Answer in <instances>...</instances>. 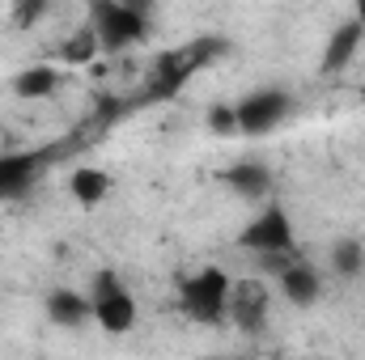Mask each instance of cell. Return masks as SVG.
<instances>
[{
	"instance_id": "cell-1",
	"label": "cell",
	"mask_w": 365,
	"mask_h": 360,
	"mask_svg": "<svg viewBox=\"0 0 365 360\" xmlns=\"http://www.w3.org/2000/svg\"><path fill=\"white\" fill-rule=\"evenodd\" d=\"M230 271L221 268H200L195 275H187L179 284V305L187 318L204 322V327H221L230 318Z\"/></svg>"
},
{
	"instance_id": "cell-2",
	"label": "cell",
	"mask_w": 365,
	"mask_h": 360,
	"mask_svg": "<svg viewBox=\"0 0 365 360\" xmlns=\"http://www.w3.org/2000/svg\"><path fill=\"white\" fill-rule=\"evenodd\" d=\"M90 26L102 51H128L149 38V17L128 9L123 0H90Z\"/></svg>"
},
{
	"instance_id": "cell-3",
	"label": "cell",
	"mask_w": 365,
	"mask_h": 360,
	"mask_svg": "<svg viewBox=\"0 0 365 360\" xmlns=\"http://www.w3.org/2000/svg\"><path fill=\"white\" fill-rule=\"evenodd\" d=\"M90 301H93V322H98L106 335H128V331L136 327V301H132L128 284H123L110 268L93 275Z\"/></svg>"
},
{
	"instance_id": "cell-4",
	"label": "cell",
	"mask_w": 365,
	"mask_h": 360,
	"mask_svg": "<svg viewBox=\"0 0 365 360\" xmlns=\"http://www.w3.org/2000/svg\"><path fill=\"white\" fill-rule=\"evenodd\" d=\"M289 93L284 90H251L234 110H238V132L242 136H268L276 123H284L289 115Z\"/></svg>"
},
{
	"instance_id": "cell-5",
	"label": "cell",
	"mask_w": 365,
	"mask_h": 360,
	"mask_svg": "<svg viewBox=\"0 0 365 360\" xmlns=\"http://www.w3.org/2000/svg\"><path fill=\"white\" fill-rule=\"evenodd\" d=\"M238 246L242 250H255V255H272V250H293V221L284 208H264L242 233H238Z\"/></svg>"
},
{
	"instance_id": "cell-6",
	"label": "cell",
	"mask_w": 365,
	"mask_h": 360,
	"mask_svg": "<svg viewBox=\"0 0 365 360\" xmlns=\"http://www.w3.org/2000/svg\"><path fill=\"white\" fill-rule=\"evenodd\" d=\"M272 309V292L264 280H238L230 288V322L238 331H264Z\"/></svg>"
},
{
	"instance_id": "cell-7",
	"label": "cell",
	"mask_w": 365,
	"mask_h": 360,
	"mask_svg": "<svg viewBox=\"0 0 365 360\" xmlns=\"http://www.w3.org/2000/svg\"><path fill=\"white\" fill-rule=\"evenodd\" d=\"M365 43V26L353 17V21H340L336 30H331V38H327V47H323V60H319V73L323 77H340L349 64H353V55L361 51Z\"/></svg>"
},
{
	"instance_id": "cell-8",
	"label": "cell",
	"mask_w": 365,
	"mask_h": 360,
	"mask_svg": "<svg viewBox=\"0 0 365 360\" xmlns=\"http://www.w3.org/2000/svg\"><path fill=\"white\" fill-rule=\"evenodd\" d=\"M276 284H280L284 301L297 305V309H310V305H319V297H323V280H319V271L310 268V263H302V259H293L289 268L280 271Z\"/></svg>"
},
{
	"instance_id": "cell-9",
	"label": "cell",
	"mask_w": 365,
	"mask_h": 360,
	"mask_svg": "<svg viewBox=\"0 0 365 360\" xmlns=\"http://www.w3.org/2000/svg\"><path fill=\"white\" fill-rule=\"evenodd\" d=\"M43 170V153H4L0 157V199L26 195Z\"/></svg>"
},
{
	"instance_id": "cell-10",
	"label": "cell",
	"mask_w": 365,
	"mask_h": 360,
	"mask_svg": "<svg viewBox=\"0 0 365 360\" xmlns=\"http://www.w3.org/2000/svg\"><path fill=\"white\" fill-rule=\"evenodd\" d=\"M221 182H225L234 195H242V199H259V195L272 191V170H268L264 162L242 157V162H234V166L221 170Z\"/></svg>"
},
{
	"instance_id": "cell-11",
	"label": "cell",
	"mask_w": 365,
	"mask_h": 360,
	"mask_svg": "<svg viewBox=\"0 0 365 360\" xmlns=\"http://www.w3.org/2000/svg\"><path fill=\"white\" fill-rule=\"evenodd\" d=\"M47 318L56 327H81L93 318V301L77 288H51L47 292Z\"/></svg>"
},
{
	"instance_id": "cell-12",
	"label": "cell",
	"mask_w": 365,
	"mask_h": 360,
	"mask_svg": "<svg viewBox=\"0 0 365 360\" xmlns=\"http://www.w3.org/2000/svg\"><path fill=\"white\" fill-rule=\"evenodd\" d=\"M56 90H60V73H56V68H47V64H34V68H26V73H17V77H13V97H21V102L51 97Z\"/></svg>"
},
{
	"instance_id": "cell-13",
	"label": "cell",
	"mask_w": 365,
	"mask_h": 360,
	"mask_svg": "<svg viewBox=\"0 0 365 360\" xmlns=\"http://www.w3.org/2000/svg\"><path fill=\"white\" fill-rule=\"evenodd\" d=\"M68 191H73V199H77L81 208H93V203H102V199L110 195V174L98 170V166H81V170L68 179Z\"/></svg>"
},
{
	"instance_id": "cell-14",
	"label": "cell",
	"mask_w": 365,
	"mask_h": 360,
	"mask_svg": "<svg viewBox=\"0 0 365 360\" xmlns=\"http://www.w3.org/2000/svg\"><path fill=\"white\" fill-rule=\"evenodd\" d=\"M331 271L344 275V280L365 271V246L357 242V238H340V242L331 246Z\"/></svg>"
},
{
	"instance_id": "cell-15",
	"label": "cell",
	"mask_w": 365,
	"mask_h": 360,
	"mask_svg": "<svg viewBox=\"0 0 365 360\" xmlns=\"http://www.w3.org/2000/svg\"><path fill=\"white\" fill-rule=\"evenodd\" d=\"M98 51H102V43H98L93 26L86 21V30H77V34H68V38H64V47H60V60H64V64H90Z\"/></svg>"
},
{
	"instance_id": "cell-16",
	"label": "cell",
	"mask_w": 365,
	"mask_h": 360,
	"mask_svg": "<svg viewBox=\"0 0 365 360\" xmlns=\"http://www.w3.org/2000/svg\"><path fill=\"white\" fill-rule=\"evenodd\" d=\"M204 123H208V132H217V136H238V110H234V106H225V102L208 106Z\"/></svg>"
},
{
	"instance_id": "cell-17",
	"label": "cell",
	"mask_w": 365,
	"mask_h": 360,
	"mask_svg": "<svg viewBox=\"0 0 365 360\" xmlns=\"http://www.w3.org/2000/svg\"><path fill=\"white\" fill-rule=\"evenodd\" d=\"M47 4H51V0H13V26H17V30H30V26L47 13Z\"/></svg>"
},
{
	"instance_id": "cell-18",
	"label": "cell",
	"mask_w": 365,
	"mask_h": 360,
	"mask_svg": "<svg viewBox=\"0 0 365 360\" xmlns=\"http://www.w3.org/2000/svg\"><path fill=\"white\" fill-rule=\"evenodd\" d=\"M123 4H128V9H136V13H145V17L153 13V0H123Z\"/></svg>"
},
{
	"instance_id": "cell-19",
	"label": "cell",
	"mask_w": 365,
	"mask_h": 360,
	"mask_svg": "<svg viewBox=\"0 0 365 360\" xmlns=\"http://www.w3.org/2000/svg\"><path fill=\"white\" fill-rule=\"evenodd\" d=\"M353 4H357V21L365 26V0H353Z\"/></svg>"
},
{
	"instance_id": "cell-20",
	"label": "cell",
	"mask_w": 365,
	"mask_h": 360,
	"mask_svg": "<svg viewBox=\"0 0 365 360\" xmlns=\"http://www.w3.org/2000/svg\"><path fill=\"white\" fill-rule=\"evenodd\" d=\"M361 102H365V85H361Z\"/></svg>"
}]
</instances>
